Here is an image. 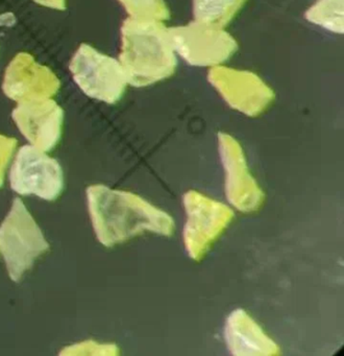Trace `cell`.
<instances>
[{"instance_id": "6da1fadb", "label": "cell", "mask_w": 344, "mask_h": 356, "mask_svg": "<svg viewBox=\"0 0 344 356\" xmlns=\"http://www.w3.org/2000/svg\"><path fill=\"white\" fill-rule=\"evenodd\" d=\"M88 209L98 241L106 248L124 243L144 231L171 236L174 220L135 193L104 185L87 188Z\"/></svg>"}, {"instance_id": "7a4b0ae2", "label": "cell", "mask_w": 344, "mask_h": 356, "mask_svg": "<svg viewBox=\"0 0 344 356\" xmlns=\"http://www.w3.org/2000/svg\"><path fill=\"white\" fill-rule=\"evenodd\" d=\"M119 62L133 87L151 86L172 76L177 57L164 22L129 17L121 26Z\"/></svg>"}, {"instance_id": "3957f363", "label": "cell", "mask_w": 344, "mask_h": 356, "mask_svg": "<svg viewBox=\"0 0 344 356\" xmlns=\"http://www.w3.org/2000/svg\"><path fill=\"white\" fill-rule=\"evenodd\" d=\"M49 248L35 218L22 200L16 197L10 212L0 225V253L10 278L14 282H19L35 259Z\"/></svg>"}, {"instance_id": "277c9868", "label": "cell", "mask_w": 344, "mask_h": 356, "mask_svg": "<svg viewBox=\"0 0 344 356\" xmlns=\"http://www.w3.org/2000/svg\"><path fill=\"white\" fill-rule=\"evenodd\" d=\"M69 70L87 97L108 105L118 103L129 85L119 60L104 55L87 43L79 45Z\"/></svg>"}, {"instance_id": "5b68a950", "label": "cell", "mask_w": 344, "mask_h": 356, "mask_svg": "<svg viewBox=\"0 0 344 356\" xmlns=\"http://www.w3.org/2000/svg\"><path fill=\"white\" fill-rule=\"evenodd\" d=\"M175 54L195 67L222 65L238 49V42L224 29L202 22L169 28Z\"/></svg>"}, {"instance_id": "8992f818", "label": "cell", "mask_w": 344, "mask_h": 356, "mask_svg": "<svg viewBox=\"0 0 344 356\" xmlns=\"http://www.w3.org/2000/svg\"><path fill=\"white\" fill-rule=\"evenodd\" d=\"M183 201L188 216L183 228V243L190 257L199 261L229 226L234 211L224 204L195 191L186 193Z\"/></svg>"}, {"instance_id": "52a82bcc", "label": "cell", "mask_w": 344, "mask_h": 356, "mask_svg": "<svg viewBox=\"0 0 344 356\" xmlns=\"http://www.w3.org/2000/svg\"><path fill=\"white\" fill-rule=\"evenodd\" d=\"M10 187L21 195H37L54 201L64 189L60 163L31 145L20 147L10 172Z\"/></svg>"}, {"instance_id": "ba28073f", "label": "cell", "mask_w": 344, "mask_h": 356, "mask_svg": "<svg viewBox=\"0 0 344 356\" xmlns=\"http://www.w3.org/2000/svg\"><path fill=\"white\" fill-rule=\"evenodd\" d=\"M208 81L231 109L249 118L264 113L275 101L272 89L247 70L215 66L208 70Z\"/></svg>"}, {"instance_id": "9c48e42d", "label": "cell", "mask_w": 344, "mask_h": 356, "mask_svg": "<svg viewBox=\"0 0 344 356\" xmlns=\"http://www.w3.org/2000/svg\"><path fill=\"white\" fill-rule=\"evenodd\" d=\"M219 154L225 172V195L242 212L258 211L265 195L252 178L240 143L231 135L218 133Z\"/></svg>"}, {"instance_id": "30bf717a", "label": "cell", "mask_w": 344, "mask_h": 356, "mask_svg": "<svg viewBox=\"0 0 344 356\" xmlns=\"http://www.w3.org/2000/svg\"><path fill=\"white\" fill-rule=\"evenodd\" d=\"M12 118L29 143L45 153L60 141L64 111L50 97L18 102Z\"/></svg>"}, {"instance_id": "8fae6325", "label": "cell", "mask_w": 344, "mask_h": 356, "mask_svg": "<svg viewBox=\"0 0 344 356\" xmlns=\"http://www.w3.org/2000/svg\"><path fill=\"white\" fill-rule=\"evenodd\" d=\"M60 89V81L54 72L37 63L33 56L19 53L6 67L2 90L13 101L49 99Z\"/></svg>"}, {"instance_id": "7c38bea8", "label": "cell", "mask_w": 344, "mask_h": 356, "mask_svg": "<svg viewBox=\"0 0 344 356\" xmlns=\"http://www.w3.org/2000/svg\"><path fill=\"white\" fill-rule=\"evenodd\" d=\"M224 339L227 349L235 356L279 355V346L243 309L234 310L227 318Z\"/></svg>"}, {"instance_id": "4fadbf2b", "label": "cell", "mask_w": 344, "mask_h": 356, "mask_svg": "<svg viewBox=\"0 0 344 356\" xmlns=\"http://www.w3.org/2000/svg\"><path fill=\"white\" fill-rule=\"evenodd\" d=\"M247 0H193L192 10L195 22L224 29Z\"/></svg>"}, {"instance_id": "5bb4252c", "label": "cell", "mask_w": 344, "mask_h": 356, "mask_svg": "<svg viewBox=\"0 0 344 356\" xmlns=\"http://www.w3.org/2000/svg\"><path fill=\"white\" fill-rule=\"evenodd\" d=\"M304 17L310 24L335 34H343V0H316Z\"/></svg>"}, {"instance_id": "9a60e30c", "label": "cell", "mask_w": 344, "mask_h": 356, "mask_svg": "<svg viewBox=\"0 0 344 356\" xmlns=\"http://www.w3.org/2000/svg\"><path fill=\"white\" fill-rule=\"evenodd\" d=\"M129 17L133 19L166 22L170 11L165 0H118Z\"/></svg>"}, {"instance_id": "2e32d148", "label": "cell", "mask_w": 344, "mask_h": 356, "mask_svg": "<svg viewBox=\"0 0 344 356\" xmlns=\"http://www.w3.org/2000/svg\"><path fill=\"white\" fill-rule=\"evenodd\" d=\"M16 145V139L0 135V187L3 184L4 172Z\"/></svg>"}, {"instance_id": "e0dca14e", "label": "cell", "mask_w": 344, "mask_h": 356, "mask_svg": "<svg viewBox=\"0 0 344 356\" xmlns=\"http://www.w3.org/2000/svg\"><path fill=\"white\" fill-rule=\"evenodd\" d=\"M33 1L38 5L50 8V9L60 10V11H64L66 9V0H33Z\"/></svg>"}]
</instances>
